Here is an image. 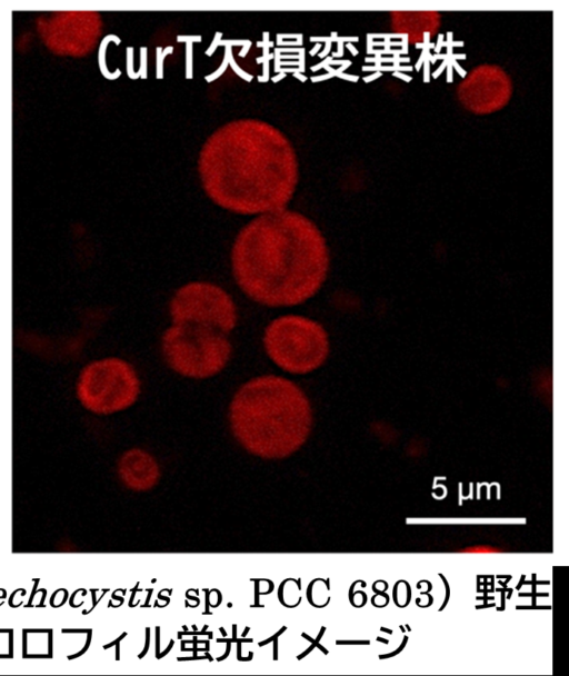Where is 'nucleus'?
<instances>
[{
    "instance_id": "obj_1",
    "label": "nucleus",
    "mask_w": 569,
    "mask_h": 676,
    "mask_svg": "<svg viewBox=\"0 0 569 676\" xmlns=\"http://www.w3.org/2000/svg\"><path fill=\"white\" fill-rule=\"evenodd\" d=\"M198 171L206 195L240 215L284 209L299 180L290 140L258 119L233 120L218 128L200 150Z\"/></svg>"
},
{
    "instance_id": "obj_2",
    "label": "nucleus",
    "mask_w": 569,
    "mask_h": 676,
    "mask_svg": "<svg viewBox=\"0 0 569 676\" xmlns=\"http://www.w3.org/2000/svg\"><path fill=\"white\" fill-rule=\"evenodd\" d=\"M330 255L316 223L281 209L260 215L237 235L231 267L240 289L268 307H290L313 297L327 279Z\"/></svg>"
},
{
    "instance_id": "obj_3",
    "label": "nucleus",
    "mask_w": 569,
    "mask_h": 676,
    "mask_svg": "<svg viewBox=\"0 0 569 676\" xmlns=\"http://www.w3.org/2000/svg\"><path fill=\"white\" fill-rule=\"evenodd\" d=\"M229 424L233 437L248 453L281 459L296 453L308 439L312 408L296 384L264 375L237 390L229 406Z\"/></svg>"
},
{
    "instance_id": "obj_4",
    "label": "nucleus",
    "mask_w": 569,
    "mask_h": 676,
    "mask_svg": "<svg viewBox=\"0 0 569 676\" xmlns=\"http://www.w3.org/2000/svg\"><path fill=\"white\" fill-rule=\"evenodd\" d=\"M161 352L177 374L204 379L219 374L229 362L232 346L226 334L212 328L172 324L161 337Z\"/></svg>"
},
{
    "instance_id": "obj_5",
    "label": "nucleus",
    "mask_w": 569,
    "mask_h": 676,
    "mask_svg": "<svg viewBox=\"0 0 569 676\" xmlns=\"http://www.w3.org/2000/svg\"><path fill=\"white\" fill-rule=\"evenodd\" d=\"M263 346L269 358L291 374H308L321 367L330 351L321 324L297 315L273 319L264 329Z\"/></svg>"
},
{
    "instance_id": "obj_6",
    "label": "nucleus",
    "mask_w": 569,
    "mask_h": 676,
    "mask_svg": "<svg viewBox=\"0 0 569 676\" xmlns=\"http://www.w3.org/2000/svg\"><path fill=\"white\" fill-rule=\"evenodd\" d=\"M140 394L134 368L118 357H107L86 365L76 384L79 402L97 415H110L132 406Z\"/></svg>"
},
{
    "instance_id": "obj_7",
    "label": "nucleus",
    "mask_w": 569,
    "mask_h": 676,
    "mask_svg": "<svg viewBox=\"0 0 569 676\" xmlns=\"http://www.w3.org/2000/svg\"><path fill=\"white\" fill-rule=\"evenodd\" d=\"M172 324H189L229 334L237 326V307L221 287L207 281L181 286L169 302Z\"/></svg>"
},
{
    "instance_id": "obj_8",
    "label": "nucleus",
    "mask_w": 569,
    "mask_h": 676,
    "mask_svg": "<svg viewBox=\"0 0 569 676\" xmlns=\"http://www.w3.org/2000/svg\"><path fill=\"white\" fill-rule=\"evenodd\" d=\"M102 27L100 13L92 10L52 11L36 19V29L44 46L56 54L74 58L94 50Z\"/></svg>"
},
{
    "instance_id": "obj_9",
    "label": "nucleus",
    "mask_w": 569,
    "mask_h": 676,
    "mask_svg": "<svg viewBox=\"0 0 569 676\" xmlns=\"http://www.w3.org/2000/svg\"><path fill=\"white\" fill-rule=\"evenodd\" d=\"M513 95L509 73L496 63H481L469 70L456 88L460 106L477 116L503 109Z\"/></svg>"
},
{
    "instance_id": "obj_10",
    "label": "nucleus",
    "mask_w": 569,
    "mask_h": 676,
    "mask_svg": "<svg viewBox=\"0 0 569 676\" xmlns=\"http://www.w3.org/2000/svg\"><path fill=\"white\" fill-rule=\"evenodd\" d=\"M389 16L391 32L413 46L436 37L442 23L441 13L436 10H398Z\"/></svg>"
},
{
    "instance_id": "obj_11",
    "label": "nucleus",
    "mask_w": 569,
    "mask_h": 676,
    "mask_svg": "<svg viewBox=\"0 0 569 676\" xmlns=\"http://www.w3.org/2000/svg\"><path fill=\"white\" fill-rule=\"evenodd\" d=\"M117 469L122 484L137 491L153 488L160 479V468L156 458L140 448L124 451L118 460Z\"/></svg>"
}]
</instances>
